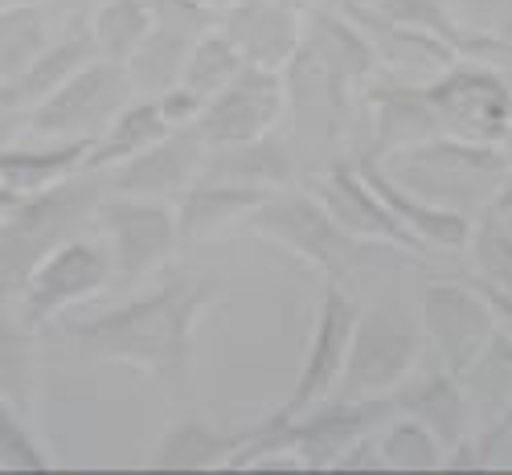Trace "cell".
<instances>
[{
    "label": "cell",
    "mask_w": 512,
    "mask_h": 475,
    "mask_svg": "<svg viewBox=\"0 0 512 475\" xmlns=\"http://www.w3.org/2000/svg\"><path fill=\"white\" fill-rule=\"evenodd\" d=\"M25 132V115H13V111H0V152H5L17 136Z\"/></svg>",
    "instance_id": "obj_45"
},
{
    "label": "cell",
    "mask_w": 512,
    "mask_h": 475,
    "mask_svg": "<svg viewBox=\"0 0 512 475\" xmlns=\"http://www.w3.org/2000/svg\"><path fill=\"white\" fill-rule=\"evenodd\" d=\"M205 156H209V144L193 132V127H168L156 144H148L132 160H123L119 168L103 172V189L177 201L201 177Z\"/></svg>",
    "instance_id": "obj_15"
},
{
    "label": "cell",
    "mask_w": 512,
    "mask_h": 475,
    "mask_svg": "<svg viewBox=\"0 0 512 475\" xmlns=\"http://www.w3.org/2000/svg\"><path fill=\"white\" fill-rule=\"evenodd\" d=\"M250 234H259L263 242L295 254L312 271L340 279L361 254V242L345 234L328 205L312 193V185H283L267 193V201L246 218Z\"/></svg>",
    "instance_id": "obj_4"
},
{
    "label": "cell",
    "mask_w": 512,
    "mask_h": 475,
    "mask_svg": "<svg viewBox=\"0 0 512 475\" xmlns=\"http://www.w3.org/2000/svg\"><path fill=\"white\" fill-rule=\"evenodd\" d=\"M361 5H369L373 13L390 17V21H398V25L439 33V37H447V41H451V46H455L459 33H463L447 0H361Z\"/></svg>",
    "instance_id": "obj_37"
},
{
    "label": "cell",
    "mask_w": 512,
    "mask_h": 475,
    "mask_svg": "<svg viewBox=\"0 0 512 475\" xmlns=\"http://www.w3.org/2000/svg\"><path fill=\"white\" fill-rule=\"evenodd\" d=\"M422 361V328L386 316V312H361L349 357L340 369L336 398H386L410 377Z\"/></svg>",
    "instance_id": "obj_10"
},
{
    "label": "cell",
    "mask_w": 512,
    "mask_h": 475,
    "mask_svg": "<svg viewBox=\"0 0 512 475\" xmlns=\"http://www.w3.org/2000/svg\"><path fill=\"white\" fill-rule=\"evenodd\" d=\"M13 5H29V0H0V9H13Z\"/></svg>",
    "instance_id": "obj_51"
},
{
    "label": "cell",
    "mask_w": 512,
    "mask_h": 475,
    "mask_svg": "<svg viewBox=\"0 0 512 475\" xmlns=\"http://www.w3.org/2000/svg\"><path fill=\"white\" fill-rule=\"evenodd\" d=\"M472 283H476V291L484 295L488 316H492V328L512 340V291H508V287H496V283H484V279H472Z\"/></svg>",
    "instance_id": "obj_43"
},
{
    "label": "cell",
    "mask_w": 512,
    "mask_h": 475,
    "mask_svg": "<svg viewBox=\"0 0 512 475\" xmlns=\"http://www.w3.org/2000/svg\"><path fill=\"white\" fill-rule=\"evenodd\" d=\"M386 402L394 414H406V418L422 422L426 430H435L447 447L472 430V410H467V398L459 390V377L447 373L439 361L414 365L398 390L386 394Z\"/></svg>",
    "instance_id": "obj_21"
},
{
    "label": "cell",
    "mask_w": 512,
    "mask_h": 475,
    "mask_svg": "<svg viewBox=\"0 0 512 475\" xmlns=\"http://www.w3.org/2000/svg\"><path fill=\"white\" fill-rule=\"evenodd\" d=\"M62 5L70 9V17H82V21H87V17H91V13L103 5V0H62Z\"/></svg>",
    "instance_id": "obj_47"
},
{
    "label": "cell",
    "mask_w": 512,
    "mask_h": 475,
    "mask_svg": "<svg viewBox=\"0 0 512 475\" xmlns=\"http://www.w3.org/2000/svg\"><path fill=\"white\" fill-rule=\"evenodd\" d=\"M300 46L324 62L332 74L349 78L353 86H369L373 78H381L386 70H381V58L377 50L369 46V37L336 9V0H328V5L304 13V33H300Z\"/></svg>",
    "instance_id": "obj_22"
},
{
    "label": "cell",
    "mask_w": 512,
    "mask_h": 475,
    "mask_svg": "<svg viewBox=\"0 0 512 475\" xmlns=\"http://www.w3.org/2000/svg\"><path fill=\"white\" fill-rule=\"evenodd\" d=\"M37 385V332L9 308H0V402L29 406Z\"/></svg>",
    "instance_id": "obj_31"
},
{
    "label": "cell",
    "mask_w": 512,
    "mask_h": 475,
    "mask_svg": "<svg viewBox=\"0 0 512 475\" xmlns=\"http://www.w3.org/2000/svg\"><path fill=\"white\" fill-rule=\"evenodd\" d=\"M152 99L160 103V115H164V123H168V127H193V123H197V115H201V107H205V99H201V95H193L185 82L168 86V91H160V95H152Z\"/></svg>",
    "instance_id": "obj_41"
},
{
    "label": "cell",
    "mask_w": 512,
    "mask_h": 475,
    "mask_svg": "<svg viewBox=\"0 0 512 475\" xmlns=\"http://www.w3.org/2000/svg\"><path fill=\"white\" fill-rule=\"evenodd\" d=\"M332 471H390V467H386V459H381V447H377L373 430H369V435H361L345 455L332 463Z\"/></svg>",
    "instance_id": "obj_42"
},
{
    "label": "cell",
    "mask_w": 512,
    "mask_h": 475,
    "mask_svg": "<svg viewBox=\"0 0 512 475\" xmlns=\"http://www.w3.org/2000/svg\"><path fill=\"white\" fill-rule=\"evenodd\" d=\"M242 66H246V62H242V54L230 46V37H226L218 25H213V29H205V33L193 41V50H189V58H185V70H181V82L189 86L193 95L213 99Z\"/></svg>",
    "instance_id": "obj_34"
},
{
    "label": "cell",
    "mask_w": 512,
    "mask_h": 475,
    "mask_svg": "<svg viewBox=\"0 0 512 475\" xmlns=\"http://www.w3.org/2000/svg\"><path fill=\"white\" fill-rule=\"evenodd\" d=\"M373 439L381 447V459H386L390 471H443L447 459V443L426 430L422 422L406 418V414H386L373 426Z\"/></svg>",
    "instance_id": "obj_30"
},
{
    "label": "cell",
    "mask_w": 512,
    "mask_h": 475,
    "mask_svg": "<svg viewBox=\"0 0 512 475\" xmlns=\"http://www.w3.org/2000/svg\"><path fill=\"white\" fill-rule=\"evenodd\" d=\"M152 9V21L156 25H173V29H185V33H205L218 25V9L201 5V0H148Z\"/></svg>",
    "instance_id": "obj_40"
},
{
    "label": "cell",
    "mask_w": 512,
    "mask_h": 475,
    "mask_svg": "<svg viewBox=\"0 0 512 475\" xmlns=\"http://www.w3.org/2000/svg\"><path fill=\"white\" fill-rule=\"evenodd\" d=\"M447 5H451V0H447Z\"/></svg>",
    "instance_id": "obj_53"
},
{
    "label": "cell",
    "mask_w": 512,
    "mask_h": 475,
    "mask_svg": "<svg viewBox=\"0 0 512 475\" xmlns=\"http://www.w3.org/2000/svg\"><path fill=\"white\" fill-rule=\"evenodd\" d=\"M463 254H467V263H472L476 279L512 291V234L492 218L488 209L472 218V234H467Z\"/></svg>",
    "instance_id": "obj_35"
},
{
    "label": "cell",
    "mask_w": 512,
    "mask_h": 475,
    "mask_svg": "<svg viewBox=\"0 0 512 475\" xmlns=\"http://www.w3.org/2000/svg\"><path fill=\"white\" fill-rule=\"evenodd\" d=\"M103 193V172H74L70 181L21 201V209L0 230V308H13L29 271L50 250L95 226Z\"/></svg>",
    "instance_id": "obj_2"
},
{
    "label": "cell",
    "mask_w": 512,
    "mask_h": 475,
    "mask_svg": "<svg viewBox=\"0 0 512 475\" xmlns=\"http://www.w3.org/2000/svg\"><path fill=\"white\" fill-rule=\"evenodd\" d=\"M353 160H357V168L365 172V181L373 185V193L390 205L394 218L426 246V254H431V250L455 254V250L467 246V234H472V218H467V213H455V209H443V205L422 201L418 193H410L406 185H398L390 172H386V164L377 160V152H369V148L353 152Z\"/></svg>",
    "instance_id": "obj_19"
},
{
    "label": "cell",
    "mask_w": 512,
    "mask_h": 475,
    "mask_svg": "<svg viewBox=\"0 0 512 475\" xmlns=\"http://www.w3.org/2000/svg\"><path fill=\"white\" fill-rule=\"evenodd\" d=\"M213 304L201 279H168L136 299L66 324L74 349L91 361L127 365L152 381L181 385L193 369L197 324Z\"/></svg>",
    "instance_id": "obj_1"
},
{
    "label": "cell",
    "mask_w": 512,
    "mask_h": 475,
    "mask_svg": "<svg viewBox=\"0 0 512 475\" xmlns=\"http://www.w3.org/2000/svg\"><path fill=\"white\" fill-rule=\"evenodd\" d=\"M279 5H287V9H295V13H312V9H320V5H328V0H279Z\"/></svg>",
    "instance_id": "obj_48"
},
{
    "label": "cell",
    "mask_w": 512,
    "mask_h": 475,
    "mask_svg": "<svg viewBox=\"0 0 512 475\" xmlns=\"http://www.w3.org/2000/svg\"><path fill=\"white\" fill-rule=\"evenodd\" d=\"M418 328L431 357L447 373H463L492 336V316L476 283H426L418 295Z\"/></svg>",
    "instance_id": "obj_14"
},
{
    "label": "cell",
    "mask_w": 512,
    "mask_h": 475,
    "mask_svg": "<svg viewBox=\"0 0 512 475\" xmlns=\"http://www.w3.org/2000/svg\"><path fill=\"white\" fill-rule=\"evenodd\" d=\"M242 443H246V426L181 418L160 435L148 467L152 471H230Z\"/></svg>",
    "instance_id": "obj_24"
},
{
    "label": "cell",
    "mask_w": 512,
    "mask_h": 475,
    "mask_svg": "<svg viewBox=\"0 0 512 475\" xmlns=\"http://www.w3.org/2000/svg\"><path fill=\"white\" fill-rule=\"evenodd\" d=\"M95 230L107 238L115 258V279L123 283H144L148 275L173 263V254L185 246L177 226V205L160 197L103 193L95 209Z\"/></svg>",
    "instance_id": "obj_7"
},
{
    "label": "cell",
    "mask_w": 512,
    "mask_h": 475,
    "mask_svg": "<svg viewBox=\"0 0 512 475\" xmlns=\"http://www.w3.org/2000/svg\"><path fill=\"white\" fill-rule=\"evenodd\" d=\"M426 99L435 107V119L443 136L472 140V144H500L512 127V82L504 70L476 62V58H455L439 74L422 82Z\"/></svg>",
    "instance_id": "obj_6"
},
{
    "label": "cell",
    "mask_w": 512,
    "mask_h": 475,
    "mask_svg": "<svg viewBox=\"0 0 512 475\" xmlns=\"http://www.w3.org/2000/svg\"><path fill=\"white\" fill-rule=\"evenodd\" d=\"M21 201H25V197H21L17 189H9L5 181H0V230H5V222L21 209Z\"/></svg>",
    "instance_id": "obj_46"
},
{
    "label": "cell",
    "mask_w": 512,
    "mask_h": 475,
    "mask_svg": "<svg viewBox=\"0 0 512 475\" xmlns=\"http://www.w3.org/2000/svg\"><path fill=\"white\" fill-rule=\"evenodd\" d=\"M218 29L230 37V46L242 54L246 66L283 70L300 50L304 17L279 0H234L222 9Z\"/></svg>",
    "instance_id": "obj_18"
},
{
    "label": "cell",
    "mask_w": 512,
    "mask_h": 475,
    "mask_svg": "<svg viewBox=\"0 0 512 475\" xmlns=\"http://www.w3.org/2000/svg\"><path fill=\"white\" fill-rule=\"evenodd\" d=\"M312 193L328 205L332 218L361 246H390V250H406V254H426V246L394 218L390 205L373 193V185L365 181V172L357 168L353 156H340L328 168H320L312 177Z\"/></svg>",
    "instance_id": "obj_13"
},
{
    "label": "cell",
    "mask_w": 512,
    "mask_h": 475,
    "mask_svg": "<svg viewBox=\"0 0 512 475\" xmlns=\"http://www.w3.org/2000/svg\"><path fill=\"white\" fill-rule=\"evenodd\" d=\"M365 111H369V152L377 156H390V152L443 136L422 82H410L406 74L386 70L381 82H369Z\"/></svg>",
    "instance_id": "obj_17"
},
{
    "label": "cell",
    "mask_w": 512,
    "mask_h": 475,
    "mask_svg": "<svg viewBox=\"0 0 512 475\" xmlns=\"http://www.w3.org/2000/svg\"><path fill=\"white\" fill-rule=\"evenodd\" d=\"M451 13L463 33L512 37V0H451Z\"/></svg>",
    "instance_id": "obj_39"
},
{
    "label": "cell",
    "mask_w": 512,
    "mask_h": 475,
    "mask_svg": "<svg viewBox=\"0 0 512 475\" xmlns=\"http://www.w3.org/2000/svg\"><path fill=\"white\" fill-rule=\"evenodd\" d=\"M197 37L201 33H185V29H173V25H152V33L140 41V50L123 62L127 78H132V86H136V95H160V91H168V86H177Z\"/></svg>",
    "instance_id": "obj_29"
},
{
    "label": "cell",
    "mask_w": 512,
    "mask_h": 475,
    "mask_svg": "<svg viewBox=\"0 0 512 475\" xmlns=\"http://www.w3.org/2000/svg\"><path fill=\"white\" fill-rule=\"evenodd\" d=\"M115 279V258L107 238L91 226L74 238H66L58 250H50L41 263L29 271L21 295L13 299V312L33 328H50L66 312L82 308Z\"/></svg>",
    "instance_id": "obj_5"
},
{
    "label": "cell",
    "mask_w": 512,
    "mask_h": 475,
    "mask_svg": "<svg viewBox=\"0 0 512 475\" xmlns=\"http://www.w3.org/2000/svg\"><path fill=\"white\" fill-rule=\"evenodd\" d=\"M488 213H492V218L512 234V181H504V189L488 201Z\"/></svg>",
    "instance_id": "obj_44"
},
{
    "label": "cell",
    "mask_w": 512,
    "mask_h": 475,
    "mask_svg": "<svg viewBox=\"0 0 512 475\" xmlns=\"http://www.w3.org/2000/svg\"><path fill=\"white\" fill-rule=\"evenodd\" d=\"M91 33H95V50L99 58L107 62H127L136 50H140V41L152 33V9H148V0H103V5L87 17Z\"/></svg>",
    "instance_id": "obj_32"
},
{
    "label": "cell",
    "mask_w": 512,
    "mask_h": 475,
    "mask_svg": "<svg viewBox=\"0 0 512 475\" xmlns=\"http://www.w3.org/2000/svg\"><path fill=\"white\" fill-rule=\"evenodd\" d=\"M390 414L386 398H324L300 414H291V451L304 459L308 471H332L361 435Z\"/></svg>",
    "instance_id": "obj_16"
},
{
    "label": "cell",
    "mask_w": 512,
    "mask_h": 475,
    "mask_svg": "<svg viewBox=\"0 0 512 475\" xmlns=\"http://www.w3.org/2000/svg\"><path fill=\"white\" fill-rule=\"evenodd\" d=\"M91 140H46V136H29L25 132L0 152V181L17 189L21 197L46 193L62 181H70L74 172H82Z\"/></svg>",
    "instance_id": "obj_25"
},
{
    "label": "cell",
    "mask_w": 512,
    "mask_h": 475,
    "mask_svg": "<svg viewBox=\"0 0 512 475\" xmlns=\"http://www.w3.org/2000/svg\"><path fill=\"white\" fill-rule=\"evenodd\" d=\"M54 455L37 439L21 406L0 402V471H54Z\"/></svg>",
    "instance_id": "obj_36"
},
{
    "label": "cell",
    "mask_w": 512,
    "mask_h": 475,
    "mask_svg": "<svg viewBox=\"0 0 512 475\" xmlns=\"http://www.w3.org/2000/svg\"><path fill=\"white\" fill-rule=\"evenodd\" d=\"M508 82H512V74H508Z\"/></svg>",
    "instance_id": "obj_52"
},
{
    "label": "cell",
    "mask_w": 512,
    "mask_h": 475,
    "mask_svg": "<svg viewBox=\"0 0 512 475\" xmlns=\"http://www.w3.org/2000/svg\"><path fill=\"white\" fill-rule=\"evenodd\" d=\"M263 201H267V189L222 181V177H205L201 172V177L173 201L177 205L181 242H205L213 234H222L226 226L246 222Z\"/></svg>",
    "instance_id": "obj_23"
},
{
    "label": "cell",
    "mask_w": 512,
    "mask_h": 475,
    "mask_svg": "<svg viewBox=\"0 0 512 475\" xmlns=\"http://www.w3.org/2000/svg\"><path fill=\"white\" fill-rule=\"evenodd\" d=\"M50 41L54 37H50V21H46V0L0 9V82L25 70Z\"/></svg>",
    "instance_id": "obj_33"
},
{
    "label": "cell",
    "mask_w": 512,
    "mask_h": 475,
    "mask_svg": "<svg viewBox=\"0 0 512 475\" xmlns=\"http://www.w3.org/2000/svg\"><path fill=\"white\" fill-rule=\"evenodd\" d=\"M95 33L82 17H70V29L62 37H54L46 50H41L25 70H17L13 78L0 82V111H13V115H29L37 103H46L58 86L78 74L87 62H95Z\"/></svg>",
    "instance_id": "obj_20"
},
{
    "label": "cell",
    "mask_w": 512,
    "mask_h": 475,
    "mask_svg": "<svg viewBox=\"0 0 512 475\" xmlns=\"http://www.w3.org/2000/svg\"><path fill=\"white\" fill-rule=\"evenodd\" d=\"M357 320H361V304L340 287V279H328L324 291H320V304H316L312 332H308L304 365H300V373H295V385H291V394L283 402L287 414H300V410L336 394Z\"/></svg>",
    "instance_id": "obj_12"
},
{
    "label": "cell",
    "mask_w": 512,
    "mask_h": 475,
    "mask_svg": "<svg viewBox=\"0 0 512 475\" xmlns=\"http://www.w3.org/2000/svg\"><path fill=\"white\" fill-rule=\"evenodd\" d=\"M283 86H287V123L291 136L304 148H324L340 144L353 127V107H357V86L349 78L332 74L324 62H316L304 46L283 66Z\"/></svg>",
    "instance_id": "obj_11"
},
{
    "label": "cell",
    "mask_w": 512,
    "mask_h": 475,
    "mask_svg": "<svg viewBox=\"0 0 512 475\" xmlns=\"http://www.w3.org/2000/svg\"><path fill=\"white\" fill-rule=\"evenodd\" d=\"M283 119H287L283 70L242 66L218 95L205 99L193 132L209 148H230V144H250L279 132Z\"/></svg>",
    "instance_id": "obj_9"
},
{
    "label": "cell",
    "mask_w": 512,
    "mask_h": 475,
    "mask_svg": "<svg viewBox=\"0 0 512 475\" xmlns=\"http://www.w3.org/2000/svg\"><path fill=\"white\" fill-rule=\"evenodd\" d=\"M201 5H209V9H218V13H222L226 5H234V0H201Z\"/></svg>",
    "instance_id": "obj_50"
},
{
    "label": "cell",
    "mask_w": 512,
    "mask_h": 475,
    "mask_svg": "<svg viewBox=\"0 0 512 475\" xmlns=\"http://www.w3.org/2000/svg\"><path fill=\"white\" fill-rule=\"evenodd\" d=\"M168 132V123L160 115V103L152 95H136L127 103L103 132L91 140L87 160H82V172H111L123 160H132L136 152H144L148 144H156Z\"/></svg>",
    "instance_id": "obj_27"
},
{
    "label": "cell",
    "mask_w": 512,
    "mask_h": 475,
    "mask_svg": "<svg viewBox=\"0 0 512 475\" xmlns=\"http://www.w3.org/2000/svg\"><path fill=\"white\" fill-rule=\"evenodd\" d=\"M500 152H504V164H508V181H512V127H508V136L500 140Z\"/></svg>",
    "instance_id": "obj_49"
},
{
    "label": "cell",
    "mask_w": 512,
    "mask_h": 475,
    "mask_svg": "<svg viewBox=\"0 0 512 475\" xmlns=\"http://www.w3.org/2000/svg\"><path fill=\"white\" fill-rule=\"evenodd\" d=\"M467 435H472V447L480 455V471H512V402L480 418Z\"/></svg>",
    "instance_id": "obj_38"
},
{
    "label": "cell",
    "mask_w": 512,
    "mask_h": 475,
    "mask_svg": "<svg viewBox=\"0 0 512 475\" xmlns=\"http://www.w3.org/2000/svg\"><path fill=\"white\" fill-rule=\"evenodd\" d=\"M377 160L386 164V172L398 185H406L422 201L467 213V218L484 213L488 201L508 181L500 144H472L455 136H435V140H422L414 148L377 156Z\"/></svg>",
    "instance_id": "obj_3"
},
{
    "label": "cell",
    "mask_w": 512,
    "mask_h": 475,
    "mask_svg": "<svg viewBox=\"0 0 512 475\" xmlns=\"http://www.w3.org/2000/svg\"><path fill=\"white\" fill-rule=\"evenodd\" d=\"M136 99L127 66L95 58L70 74L58 91L25 115V136L46 140H95L103 127Z\"/></svg>",
    "instance_id": "obj_8"
},
{
    "label": "cell",
    "mask_w": 512,
    "mask_h": 475,
    "mask_svg": "<svg viewBox=\"0 0 512 475\" xmlns=\"http://www.w3.org/2000/svg\"><path fill=\"white\" fill-rule=\"evenodd\" d=\"M205 177H222V181H238V185H254V189H283L295 177V152L291 144L271 132L263 140L250 144H230V148H209L205 156Z\"/></svg>",
    "instance_id": "obj_26"
},
{
    "label": "cell",
    "mask_w": 512,
    "mask_h": 475,
    "mask_svg": "<svg viewBox=\"0 0 512 475\" xmlns=\"http://www.w3.org/2000/svg\"><path fill=\"white\" fill-rule=\"evenodd\" d=\"M459 377V390L467 398V410L472 418H488L496 410H504L512 402V340L504 332L492 328V336L484 340V349L463 365Z\"/></svg>",
    "instance_id": "obj_28"
}]
</instances>
